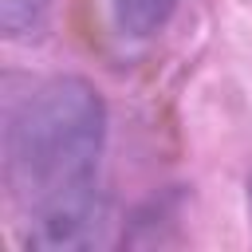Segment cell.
Here are the masks:
<instances>
[{
  "label": "cell",
  "mask_w": 252,
  "mask_h": 252,
  "mask_svg": "<svg viewBox=\"0 0 252 252\" xmlns=\"http://www.w3.org/2000/svg\"><path fill=\"white\" fill-rule=\"evenodd\" d=\"M106 154V102L94 83L55 75L24 94L4 126V173L24 209V248L75 252L106 240L98 165Z\"/></svg>",
  "instance_id": "obj_1"
},
{
  "label": "cell",
  "mask_w": 252,
  "mask_h": 252,
  "mask_svg": "<svg viewBox=\"0 0 252 252\" xmlns=\"http://www.w3.org/2000/svg\"><path fill=\"white\" fill-rule=\"evenodd\" d=\"M177 4L181 0H110V12H114L118 35H126V39H154L173 20Z\"/></svg>",
  "instance_id": "obj_2"
},
{
  "label": "cell",
  "mask_w": 252,
  "mask_h": 252,
  "mask_svg": "<svg viewBox=\"0 0 252 252\" xmlns=\"http://www.w3.org/2000/svg\"><path fill=\"white\" fill-rule=\"evenodd\" d=\"M47 16V0H0V28L4 35H35Z\"/></svg>",
  "instance_id": "obj_3"
},
{
  "label": "cell",
  "mask_w": 252,
  "mask_h": 252,
  "mask_svg": "<svg viewBox=\"0 0 252 252\" xmlns=\"http://www.w3.org/2000/svg\"><path fill=\"white\" fill-rule=\"evenodd\" d=\"M248 209H252V177H248Z\"/></svg>",
  "instance_id": "obj_4"
}]
</instances>
